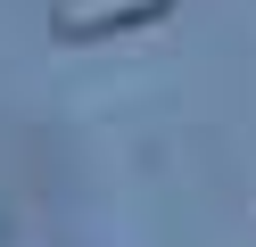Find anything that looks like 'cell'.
I'll use <instances>...</instances> for the list:
<instances>
[{
    "label": "cell",
    "instance_id": "1",
    "mask_svg": "<svg viewBox=\"0 0 256 247\" xmlns=\"http://www.w3.org/2000/svg\"><path fill=\"white\" fill-rule=\"evenodd\" d=\"M157 16H174V0H50L58 41H108V33H140Z\"/></svg>",
    "mask_w": 256,
    "mask_h": 247
}]
</instances>
